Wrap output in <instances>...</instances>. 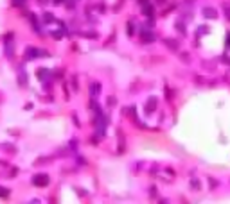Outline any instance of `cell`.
<instances>
[{
  "instance_id": "cell-1",
  "label": "cell",
  "mask_w": 230,
  "mask_h": 204,
  "mask_svg": "<svg viewBox=\"0 0 230 204\" xmlns=\"http://www.w3.org/2000/svg\"><path fill=\"white\" fill-rule=\"evenodd\" d=\"M32 183H34V186H47L49 184V175L47 174H36L32 177Z\"/></svg>"
},
{
  "instance_id": "cell-2",
  "label": "cell",
  "mask_w": 230,
  "mask_h": 204,
  "mask_svg": "<svg viewBox=\"0 0 230 204\" xmlns=\"http://www.w3.org/2000/svg\"><path fill=\"white\" fill-rule=\"evenodd\" d=\"M36 56H45V52L36 50V49H27V54H25L27 59H32V57H36Z\"/></svg>"
},
{
  "instance_id": "cell-3",
  "label": "cell",
  "mask_w": 230,
  "mask_h": 204,
  "mask_svg": "<svg viewBox=\"0 0 230 204\" xmlns=\"http://www.w3.org/2000/svg\"><path fill=\"white\" fill-rule=\"evenodd\" d=\"M11 192L7 190V188H4V186H0V197H7Z\"/></svg>"
},
{
  "instance_id": "cell-4",
  "label": "cell",
  "mask_w": 230,
  "mask_h": 204,
  "mask_svg": "<svg viewBox=\"0 0 230 204\" xmlns=\"http://www.w3.org/2000/svg\"><path fill=\"white\" fill-rule=\"evenodd\" d=\"M13 4H14L16 7H23V4H25V0H13Z\"/></svg>"
},
{
  "instance_id": "cell-5",
  "label": "cell",
  "mask_w": 230,
  "mask_h": 204,
  "mask_svg": "<svg viewBox=\"0 0 230 204\" xmlns=\"http://www.w3.org/2000/svg\"><path fill=\"white\" fill-rule=\"evenodd\" d=\"M126 32H128L129 36L133 34V23H128V27H126Z\"/></svg>"
},
{
  "instance_id": "cell-6",
  "label": "cell",
  "mask_w": 230,
  "mask_h": 204,
  "mask_svg": "<svg viewBox=\"0 0 230 204\" xmlns=\"http://www.w3.org/2000/svg\"><path fill=\"white\" fill-rule=\"evenodd\" d=\"M52 36L56 38V40H60V38H61V32H52Z\"/></svg>"
},
{
  "instance_id": "cell-7",
  "label": "cell",
  "mask_w": 230,
  "mask_h": 204,
  "mask_svg": "<svg viewBox=\"0 0 230 204\" xmlns=\"http://www.w3.org/2000/svg\"><path fill=\"white\" fill-rule=\"evenodd\" d=\"M23 82H25V75H23V73H20V84H23Z\"/></svg>"
},
{
  "instance_id": "cell-8",
  "label": "cell",
  "mask_w": 230,
  "mask_h": 204,
  "mask_svg": "<svg viewBox=\"0 0 230 204\" xmlns=\"http://www.w3.org/2000/svg\"><path fill=\"white\" fill-rule=\"evenodd\" d=\"M63 0H54V4H61Z\"/></svg>"
},
{
  "instance_id": "cell-9",
  "label": "cell",
  "mask_w": 230,
  "mask_h": 204,
  "mask_svg": "<svg viewBox=\"0 0 230 204\" xmlns=\"http://www.w3.org/2000/svg\"><path fill=\"white\" fill-rule=\"evenodd\" d=\"M40 2H47V0H40Z\"/></svg>"
}]
</instances>
